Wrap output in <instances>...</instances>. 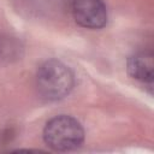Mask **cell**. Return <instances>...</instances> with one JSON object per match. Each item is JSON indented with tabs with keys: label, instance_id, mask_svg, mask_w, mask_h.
I'll list each match as a JSON object with an SVG mask.
<instances>
[{
	"label": "cell",
	"instance_id": "cell-1",
	"mask_svg": "<svg viewBox=\"0 0 154 154\" xmlns=\"http://www.w3.org/2000/svg\"><path fill=\"white\" fill-rule=\"evenodd\" d=\"M75 84V77L67 65L58 59L46 60L40 65L36 73L38 94L48 100H61L70 94Z\"/></svg>",
	"mask_w": 154,
	"mask_h": 154
},
{
	"label": "cell",
	"instance_id": "cell-2",
	"mask_svg": "<svg viewBox=\"0 0 154 154\" xmlns=\"http://www.w3.org/2000/svg\"><path fill=\"white\" fill-rule=\"evenodd\" d=\"M83 126L71 116H57L49 119L43 129V141L53 150H73L83 143Z\"/></svg>",
	"mask_w": 154,
	"mask_h": 154
},
{
	"label": "cell",
	"instance_id": "cell-3",
	"mask_svg": "<svg viewBox=\"0 0 154 154\" xmlns=\"http://www.w3.org/2000/svg\"><path fill=\"white\" fill-rule=\"evenodd\" d=\"M72 16L87 29H101L107 23V8L102 0H71Z\"/></svg>",
	"mask_w": 154,
	"mask_h": 154
},
{
	"label": "cell",
	"instance_id": "cell-4",
	"mask_svg": "<svg viewBox=\"0 0 154 154\" xmlns=\"http://www.w3.org/2000/svg\"><path fill=\"white\" fill-rule=\"evenodd\" d=\"M128 72L134 79L150 87L154 77L153 55L147 52L135 53L128 59Z\"/></svg>",
	"mask_w": 154,
	"mask_h": 154
}]
</instances>
